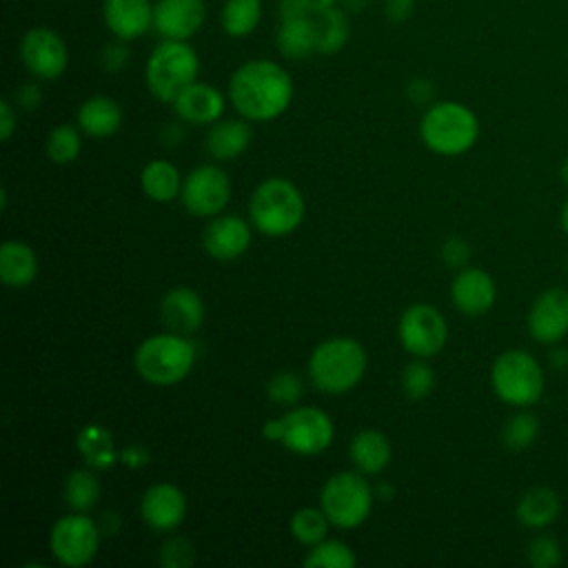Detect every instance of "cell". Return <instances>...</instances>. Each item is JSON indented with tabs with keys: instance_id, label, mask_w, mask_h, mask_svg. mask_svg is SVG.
<instances>
[{
	"instance_id": "7",
	"label": "cell",
	"mask_w": 568,
	"mask_h": 568,
	"mask_svg": "<svg viewBox=\"0 0 568 568\" xmlns=\"http://www.w3.org/2000/svg\"><path fill=\"white\" fill-rule=\"evenodd\" d=\"M375 490L355 470H342L331 475L320 493V508L328 521L337 528H357L362 526L373 510Z\"/></svg>"
},
{
	"instance_id": "35",
	"label": "cell",
	"mask_w": 568,
	"mask_h": 568,
	"mask_svg": "<svg viewBox=\"0 0 568 568\" xmlns=\"http://www.w3.org/2000/svg\"><path fill=\"white\" fill-rule=\"evenodd\" d=\"M80 133L71 124H58L49 131L44 151L53 164H71L80 155Z\"/></svg>"
},
{
	"instance_id": "32",
	"label": "cell",
	"mask_w": 568,
	"mask_h": 568,
	"mask_svg": "<svg viewBox=\"0 0 568 568\" xmlns=\"http://www.w3.org/2000/svg\"><path fill=\"white\" fill-rule=\"evenodd\" d=\"M100 490L102 488H100L98 477L87 468H78V470L69 473L64 479V488H62L67 506L78 513L91 510L100 499Z\"/></svg>"
},
{
	"instance_id": "13",
	"label": "cell",
	"mask_w": 568,
	"mask_h": 568,
	"mask_svg": "<svg viewBox=\"0 0 568 568\" xmlns=\"http://www.w3.org/2000/svg\"><path fill=\"white\" fill-rule=\"evenodd\" d=\"M20 60L33 78L55 80L69 64V51L55 31L33 27L20 40Z\"/></svg>"
},
{
	"instance_id": "46",
	"label": "cell",
	"mask_w": 568,
	"mask_h": 568,
	"mask_svg": "<svg viewBox=\"0 0 568 568\" xmlns=\"http://www.w3.org/2000/svg\"><path fill=\"white\" fill-rule=\"evenodd\" d=\"M16 104H20L22 109H36L40 104V89L36 84H24L16 93Z\"/></svg>"
},
{
	"instance_id": "44",
	"label": "cell",
	"mask_w": 568,
	"mask_h": 568,
	"mask_svg": "<svg viewBox=\"0 0 568 568\" xmlns=\"http://www.w3.org/2000/svg\"><path fill=\"white\" fill-rule=\"evenodd\" d=\"M16 122H18V118H16L13 104L9 100H2L0 102V140L2 142H7L13 135Z\"/></svg>"
},
{
	"instance_id": "5",
	"label": "cell",
	"mask_w": 568,
	"mask_h": 568,
	"mask_svg": "<svg viewBox=\"0 0 568 568\" xmlns=\"http://www.w3.org/2000/svg\"><path fill=\"white\" fill-rule=\"evenodd\" d=\"M479 135L477 115L462 102H437L419 120L422 142L439 155L466 153Z\"/></svg>"
},
{
	"instance_id": "16",
	"label": "cell",
	"mask_w": 568,
	"mask_h": 568,
	"mask_svg": "<svg viewBox=\"0 0 568 568\" xmlns=\"http://www.w3.org/2000/svg\"><path fill=\"white\" fill-rule=\"evenodd\" d=\"M253 233L246 220L237 215H217L213 222L204 229L202 235V246L209 257L229 262L246 253L251 246Z\"/></svg>"
},
{
	"instance_id": "27",
	"label": "cell",
	"mask_w": 568,
	"mask_h": 568,
	"mask_svg": "<svg viewBox=\"0 0 568 568\" xmlns=\"http://www.w3.org/2000/svg\"><path fill=\"white\" fill-rule=\"evenodd\" d=\"M75 444H78L80 457L93 470H106L115 462H120V453L115 450L113 435L102 424L82 426Z\"/></svg>"
},
{
	"instance_id": "49",
	"label": "cell",
	"mask_w": 568,
	"mask_h": 568,
	"mask_svg": "<svg viewBox=\"0 0 568 568\" xmlns=\"http://www.w3.org/2000/svg\"><path fill=\"white\" fill-rule=\"evenodd\" d=\"M393 495H395V488H393L388 481H379V484H377L375 497H379V499H393Z\"/></svg>"
},
{
	"instance_id": "31",
	"label": "cell",
	"mask_w": 568,
	"mask_h": 568,
	"mask_svg": "<svg viewBox=\"0 0 568 568\" xmlns=\"http://www.w3.org/2000/svg\"><path fill=\"white\" fill-rule=\"evenodd\" d=\"M262 18V0H226L222 7V29L231 38L248 36Z\"/></svg>"
},
{
	"instance_id": "14",
	"label": "cell",
	"mask_w": 568,
	"mask_h": 568,
	"mask_svg": "<svg viewBox=\"0 0 568 568\" xmlns=\"http://www.w3.org/2000/svg\"><path fill=\"white\" fill-rule=\"evenodd\" d=\"M186 515L184 493L169 481L153 484L144 490L140 499V517L144 524L158 532L175 530Z\"/></svg>"
},
{
	"instance_id": "40",
	"label": "cell",
	"mask_w": 568,
	"mask_h": 568,
	"mask_svg": "<svg viewBox=\"0 0 568 568\" xmlns=\"http://www.w3.org/2000/svg\"><path fill=\"white\" fill-rule=\"evenodd\" d=\"M528 561L535 568H552L561 561V548L559 541L550 535H537L528 544Z\"/></svg>"
},
{
	"instance_id": "12",
	"label": "cell",
	"mask_w": 568,
	"mask_h": 568,
	"mask_svg": "<svg viewBox=\"0 0 568 568\" xmlns=\"http://www.w3.org/2000/svg\"><path fill=\"white\" fill-rule=\"evenodd\" d=\"M182 204L195 217H215L231 200V180L224 169L202 164L182 182Z\"/></svg>"
},
{
	"instance_id": "28",
	"label": "cell",
	"mask_w": 568,
	"mask_h": 568,
	"mask_svg": "<svg viewBox=\"0 0 568 568\" xmlns=\"http://www.w3.org/2000/svg\"><path fill=\"white\" fill-rule=\"evenodd\" d=\"M182 175L175 164L166 160H151L140 173V186L153 202L166 204L182 193Z\"/></svg>"
},
{
	"instance_id": "45",
	"label": "cell",
	"mask_w": 568,
	"mask_h": 568,
	"mask_svg": "<svg viewBox=\"0 0 568 568\" xmlns=\"http://www.w3.org/2000/svg\"><path fill=\"white\" fill-rule=\"evenodd\" d=\"M413 4H415V0H386L384 2V7H386V16L390 18V20H406L408 16H410V11H413Z\"/></svg>"
},
{
	"instance_id": "37",
	"label": "cell",
	"mask_w": 568,
	"mask_h": 568,
	"mask_svg": "<svg viewBox=\"0 0 568 568\" xmlns=\"http://www.w3.org/2000/svg\"><path fill=\"white\" fill-rule=\"evenodd\" d=\"M433 386H435V373L424 362V357H417L404 366L402 390L408 399H424L426 395H430Z\"/></svg>"
},
{
	"instance_id": "25",
	"label": "cell",
	"mask_w": 568,
	"mask_h": 568,
	"mask_svg": "<svg viewBox=\"0 0 568 568\" xmlns=\"http://www.w3.org/2000/svg\"><path fill=\"white\" fill-rule=\"evenodd\" d=\"M38 275V255L36 251L20 242L7 240L0 246V277L9 288H24Z\"/></svg>"
},
{
	"instance_id": "38",
	"label": "cell",
	"mask_w": 568,
	"mask_h": 568,
	"mask_svg": "<svg viewBox=\"0 0 568 568\" xmlns=\"http://www.w3.org/2000/svg\"><path fill=\"white\" fill-rule=\"evenodd\" d=\"M304 393V384L295 371H280L266 384V395L280 406H293Z\"/></svg>"
},
{
	"instance_id": "43",
	"label": "cell",
	"mask_w": 568,
	"mask_h": 568,
	"mask_svg": "<svg viewBox=\"0 0 568 568\" xmlns=\"http://www.w3.org/2000/svg\"><path fill=\"white\" fill-rule=\"evenodd\" d=\"M151 459L149 450L142 446V444H129L124 450H120V462L126 466V468H142L146 466Z\"/></svg>"
},
{
	"instance_id": "50",
	"label": "cell",
	"mask_w": 568,
	"mask_h": 568,
	"mask_svg": "<svg viewBox=\"0 0 568 568\" xmlns=\"http://www.w3.org/2000/svg\"><path fill=\"white\" fill-rule=\"evenodd\" d=\"M306 9L311 11H317V9H326V7H333L337 0H300Z\"/></svg>"
},
{
	"instance_id": "48",
	"label": "cell",
	"mask_w": 568,
	"mask_h": 568,
	"mask_svg": "<svg viewBox=\"0 0 568 568\" xmlns=\"http://www.w3.org/2000/svg\"><path fill=\"white\" fill-rule=\"evenodd\" d=\"M282 430H284L282 417L268 419V422H264V426H262V435H264L268 442H277V444H280V439H282Z\"/></svg>"
},
{
	"instance_id": "34",
	"label": "cell",
	"mask_w": 568,
	"mask_h": 568,
	"mask_svg": "<svg viewBox=\"0 0 568 568\" xmlns=\"http://www.w3.org/2000/svg\"><path fill=\"white\" fill-rule=\"evenodd\" d=\"M357 564L355 552L337 539H322L311 546L304 566L306 568H353Z\"/></svg>"
},
{
	"instance_id": "4",
	"label": "cell",
	"mask_w": 568,
	"mask_h": 568,
	"mask_svg": "<svg viewBox=\"0 0 568 568\" xmlns=\"http://www.w3.org/2000/svg\"><path fill=\"white\" fill-rule=\"evenodd\" d=\"M195 364V346L186 335L158 333L146 337L133 355L135 373L153 386L182 382Z\"/></svg>"
},
{
	"instance_id": "18",
	"label": "cell",
	"mask_w": 568,
	"mask_h": 568,
	"mask_svg": "<svg viewBox=\"0 0 568 568\" xmlns=\"http://www.w3.org/2000/svg\"><path fill=\"white\" fill-rule=\"evenodd\" d=\"M495 295L493 277L477 266L459 268L450 284L453 304L464 315H484L495 304Z\"/></svg>"
},
{
	"instance_id": "29",
	"label": "cell",
	"mask_w": 568,
	"mask_h": 568,
	"mask_svg": "<svg viewBox=\"0 0 568 568\" xmlns=\"http://www.w3.org/2000/svg\"><path fill=\"white\" fill-rule=\"evenodd\" d=\"M561 513L559 495L552 488L537 486L524 493L517 504V519L528 528H544L552 524Z\"/></svg>"
},
{
	"instance_id": "3",
	"label": "cell",
	"mask_w": 568,
	"mask_h": 568,
	"mask_svg": "<svg viewBox=\"0 0 568 568\" xmlns=\"http://www.w3.org/2000/svg\"><path fill=\"white\" fill-rule=\"evenodd\" d=\"M306 213V202L300 189L284 178H266L255 186L248 200L253 226L268 237L293 233Z\"/></svg>"
},
{
	"instance_id": "23",
	"label": "cell",
	"mask_w": 568,
	"mask_h": 568,
	"mask_svg": "<svg viewBox=\"0 0 568 568\" xmlns=\"http://www.w3.org/2000/svg\"><path fill=\"white\" fill-rule=\"evenodd\" d=\"M248 122L251 120L246 118L213 122L204 138L206 153L215 160H235L237 155H242L253 140V129Z\"/></svg>"
},
{
	"instance_id": "26",
	"label": "cell",
	"mask_w": 568,
	"mask_h": 568,
	"mask_svg": "<svg viewBox=\"0 0 568 568\" xmlns=\"http://www.w3.org/2000/svg\"><path fill=\"white\" fill-rule=\"evenodd\" d=\"M122 124V109L109 95H93L78 109V126L91 138H109Z\"/></svg>"
},
{
	"instance_id": "47",
	"label": "cell",
	"mask_w": 568,
	"mask_h": 568,
	"mask_svg": "<svg viewBox=\"0 0 568 568\" xmlns=\"http://www.w3.org/2000/svg\"><path fill=\"white\" fill-rule=\"evenodd\" d=\"M408 95H410V100H415L417 104H424V102L430 100L433 87H430L428 80H415V82L408 87Z\"/></svg>"
},
{
	"instance_id": "11",
	"label": "cell",
	"mask_w": 568,
	"mask_h": 568,
	"mask_svg": "<svg viewBox=\"0 0 568 568\" xmlns=\"http://www.w3.org/2000/svg\"><path fill=\"white\" fill-rule=\"evenodd\" d=\"M282 439L280 444L297 455H320L335 437L331 417L315 406L291 408L282 415Z\"/></svg>"
},
{
	"instance_id": "9",
	"label": "cell",
	"mask_w": 568,
	"mask_h": 568,
	"mask_svg": "<svg viewBox=\"0 0 568 568\" xmlns=\"http://www.w3.org/2000/svg\"><path fill=\"white\" fill-rule=\"evenodd\" d=\"M100 526L84 513L60 517L49 532V550L58 564L82 568L93 561L100 548Z\"/></svg>"
},
{
	"instance_id": "6",
	"label": "cell",
	"mask_w": 568,
	"mask_h": 568,
	"mask_svg": "<svg viewBox=\"0 0 568 568\" xmlns=\"http://www.w3.org/2000/svg\"><path fill=\"white\" fill-rule=\"evenodd\" d=\"M197 71V53L186 40H164L149 55L146 87L158 100L173 102L182 89L195 82Z\"/></svg>"
},
{
	"instance_id": "17",
	"label": "cell",
	"mask_w": 568,
	"mask_h": 568,
	"mask_svg": "<svg viewBox=\"0 0 568 568\" xmlns=\"http://www.w3.org/2000/svg\"><path fill=\"white\" fill-rule=\"evenodd\" d=\"M206 18L202 0H160L153 7V27L164 40H189Z\"/></svg>"
},
{
	"instance_id": "8",
	"label": "cell",
	"mask_w": 568,
	"mask_h": 568,
	"mask_svg": "<svg viewBox=\"0 0 568 568\" xmlns=\"http://www.w3.org/2000/svg\"><path fill=\"white\" fill-rule=\"evenodd\" d=\"M490 384L497 397L510 406H530L544 393L539 362L519 348L504 351L490 368Z\"/></svg>"
},
{
	"instance_id": "2",
	"label": "cell",
	"mask_w": 568,
	"mask_h": 568,
	"mask_svg": "<svg viewBox=\"0 0 568 568\" xmlns=\"http://www.w3.org/2000/svg\"><path fill=\"white\" fill-rule=\"evenodd\" d=\"M366 371V351L353 337H328L320 342L308 357V377L326 395L348 393L359 384Z\"/></svg>"
},
{
	"instance_id": "20",
	"label": "cell",
	"mask_w": 568,
	"mask_h": 568,
	"mask_svg": "<svg viewBox=\"0 0 568 568\" xmlns=\"http://www.w3.org/2000/svg\"><path fill=\"white\" fill-rule=\"evenodd\" d=\"M153 7L149 0H104V22L118 40H135L153 24Z\"/></svg>"
},
{
	"instance_id": "19",
	"label": "cell",
	"mask_w": 568,
	"mask_h": 568,
	"mask_svg": "<svg viewBox=\"0 0 568 568\" xmlns=\"http://www.w3.org/2000/svg\"><path fill=\"white\" fill-rule=\"evenodd\" d=\"M160 317L171 333L191 335L202 326L204 320L202 297L189 286H175L162 297Z\"/></svg>"
},
{
	"instance_id": "21",
	"label": "cell",
	"mask_w": 568,
	"mask_h": 568,
	"mask_svg": "<svg viewBox=\"0 0 568 568\" xmlns=\"http://www.w3.org/2000/svg\"><path fill=\"white\" fill-rule=\"evenodd\" d=\"M180 120L191 124H213L224 111L222 93L206 82H191L180 95L171 102Z\"/></svg>"
},
{
	"instance_id": "24",
	"label": "cell",
	"mask_w": 568,
	"mask_h": 568,
	"mask_svg": "<svg viewBox=\"0 0 568 568\" xmlns=\"http://www.w3.org/2000/svg\"><path fill=\"white\" fill-rule=\"evenodd\" d=\"M348 457L362 475H379L390 464L393 448L384 433L366 428L351 439Z\"/></svg>"
},
{
	"instance_id": "36",
	"label": "cell",
	"mask_w": 568,
	"mask_h": 568,
	"mask_svg": "<svg viewBox=\"0 0 568 568\" xmlns=\"http://www.w3.org/2000/svg\"><path fill=\"white\" fill-rule=\"evenodd\" d=\"M537 433H539L537 417L528 410H521V413H515L513 417H508V422L504 424V430H501V439H504L506 448L524 450L537 439Z\"/></svg>"
},
{
	"instance_id": "10",
	"label": "cell",
	"mask_w": 568,
	"mask_h": 568,
	"mask_svg": "<svg viewBox=\"0 0 568 568\" xmlns=\"http://www.w3.org/2000/svg\"><path fill=\"white\" fill-rule=\"evenodd\" d=\"M397 335L408 355L426 359L446 346L448 324L435 306L413 304L402 313Z\"/></svg>"
},
{
	"instance_id": "39",
	"label": "cell",
	"mask_w": 568,
	"mask_h": 568,
	"mask_svg": "<svg viewBox=\"0 0 568 568\" xmlns=\"http://www.w3.org/2000/svg\"><path fill=\"white\" fill-rule=\"evenodd\" d=\"M158 559L164 568H189L195 561V548L184 537H169L160 546Z\"/></svg>"
},
{
	"instance_id": "22",
	"label": "cell",
	"mask_w": 568,
	"mask_h": 568,
	"mask_svg": "<svg viewBox=\"0 0 568 568\" xmlns=\"http://www.w3.org/2000/svg\"><path fill=\"white\" fill-rule=\"evenodd\" d=\"M277 49L288 60H302L317 51V27L311 9L282 18L277 29Z\"/></svg>"
},
{
	"instance_id": "1",
	"label": "cell",
	"mask_w": 568,
	"mask_h": 568,
	"mask_svg": "<svg viewBox=\"0 0 568 568\" xmlns=\"http://www.w3.org/2000/svg\"><path fill=\"white\" fill-rule=\"evenodd\" d=\"M229 98L235 111L251 122L280 118L293 100L288 71L273 60H248L229 80Z\"/></svg>"
},
{
	"instance_id": "33",
	"label": "cell",
	"mask_w": 568,
	"mask_h": 568,
	"mask_svg": "<svg viewBox=\"0 0 568 568\" xmlns=\"http://www.w3.org/2000/svg\"><path fill=\"white\" fill-rule=\"evenodd\" d=\"M328 517L324 515L322 508H313V506H304L297 508L291 515V535L295 541L304 544V546H315L322 539H326L328 532Z\"/></svg>"
},
{
	"instance_id": "52",
	"label": "cell",
	"mask_w": 568,
	"mask_h": 568,
	"mask_svg": "<svg viewBox=\"0 0 568 568\" xmlns=\"http://www.w3.org/2000/svg\"><path fill=\"white\" fill-rule=\"evenodd\" d=\"M561 175H564V180H566V184H568V158H566V162H564V166H561Z\"/></svg>"
},
{
	"instance_id": "51",
	"label": "cell",
	"mask_w": 568,
	"mask_h": 568,
	"mask_svg": "<svg viewBox=\"0 0 568 568\" xmlns=\"http://www.w3.org/2000/svg\"><path fill=\"white\" fill-rule=\"evenodd\" d=\"M561 226H564V231L568 233V202L564 204V211H561Z\"/></svg>"
},
{
	"instance_id": "42",
	"label": "cell",
	"mask_w": 568,
	"mask_h": 568,
	"mask_svg": "<svg viewBox=\"0 0 568 568\" xmlns=\"http://www.w3.org/2000/svg\"><path fill=\"white\" fill-rule=\"evenodd\" d=\"M122 42H124V40H122ZM122 42H111V44H106V47L102 49L100 62H102V67H104L106 71H120V69L126 64L129 51H126V47H124Z\"/></svg>"
},
{
	"instance_id": "41",
	"label": "cell",
	"mask_w": 568,
	"mask_h": 568,
	"mask_svg": "<svg viewBox=\"0 0 568 568\" xmlns=\"http://www.w3.org/2000/svg\"><path fill=\"white\" fill-rule=\"evenodd\" d=\"M470 257V246L466 240L462 237H450L442 244V260L448 264V266H455V268H464L466 262Z\"/></svg>"
},
{
	"instance_id": "15",
	"label": "cell",
	"mask_w": 568,
	"mask_h": 568,
	"mask_svg": "<svg viewBox=\"0 0 568 568\" xmlns=\"http://www.w3.org/2000/svg\"><path fill=\"white\" fill-rule=\"evenodd\" d=\"M528 331L541 344L559 342L568 333V291H544L530 306Z\"/></svg>"
},
{
	"instance_id": "30",
	"label": "cell",
	"mask_w": 568,
	"mask_h": 568,
	"mask_svg": "<svg viewBox=\"0 0 568 568\" xmlns=\"http://www.w3.org/2000/svg\"><path fill=\"white\" fill-rule=\"evenodd\" d=\"M313 18L317 27V51L324 55L339 51L348 40L346 16L335 7H326L313 11Z\"/></svg>"
}]
</instances>
